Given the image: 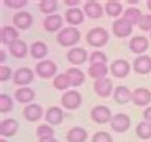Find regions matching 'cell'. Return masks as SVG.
<instances>
[{
    "mask_svg": "<svg viewBox=\"0 0 151 142\" xmlns=\"http://www.w3.org/2000/svg\"><path fill=\"white\" fill-rule=\"evenodd\" d=\"M0 142H7V141L5 139H3V138H1V139H0Z\"/></svg>",
    "mask_w": 151,
    "mask_h": 142,
    "instance_id": "obj_48",
    "label": "cell"
},
{
    "mask_svg": "<svg viewBox=\"0 0 151 142\" xmlns=\"http://www.w3.org/2000/svg\"><path fill=\"white\" fill-rule=\"evenodd\" d=\"M52 86H54L56 90H59V91L67 90L69 86H71L68 76L66 75L65 73H62V74L55 76L54 80H52Z\"/></svg>",
    "mask_w": 151,
    "mask_h": 142,
    "instance_id": "obj_30",
    "label": "cell"
},
{
    "mask_svg": "<svg viewBox=\"0 0 151 142\" xmlns=\"http://www.w3.org/2000/svg\"><path fill=\"white\" fill-rule=\"evenodd\" d=\"M106 14L110 17H118L123 11V5L119 1H107L105 4Z\"/></svg>",
    "mask_w": 151,
    "mask_h": 142,
    "instance_id": "obj_33",
    "label": "cell"
},
{
    "mask_svg": "<svg viewBox=\"0 0 151 142\" xmlns=\"http://www.w3.org/2000/svg\"><path fill=\"white\" fill-rule=\"evenodd\" d=\"M81 33L77 28L68 26L62 28L57 35V42L62 46H71L80 41Z\"/></svg>",
    "mask_w": 151,
    "mask_h": 142,
    "instance_id": "obj_1",
    "label": "cell"
},
{
    "mask_svg": "<svg viewBox=\"0 0 151 142\" xmlns=\"http://www.w3.org/2000/svg\"><path fill=\"white\" fill-rule=\"evenodd\" d=\"M19 33L16 28H13L11 25H5L1 30V43L2 44L11 45L15 42V41L19 40Z\"/></svg>",
    "mask_w": 151,
    "mask_h": 142,
    "instance_id": "obj_20",
    "label": "cell"
},
{
    "mask_svg": "<svg viewBox=\"0 0 151 142\" xmlns=\"http://www.w3.org/2000/svg\"><path fill=\"white\" fill-rule=\"evenodd\" d=\"M109 40V33L104 28L97 26L91 28L86 35V41L89 45L94 47H101L107 44Z\"/></svg>",
    "mask_w": 151,
    "mask_h": 142,
    "instance_id": "obj_2",
    "label": "cell"
},
{
    "mask_svg": "<svg viewBox=\"0 0 151 142\" xmlns=\"http://www.w3.org/2000/svg\"><path fill=\"white\" fill-rule=\"evenodd\" d=\"M149 47V41L144 36H134L129 42V50L133 54H143Z\"/></svg>",
    "mask_w": 151,
    "mask_h": 142,
    "instance_id": "obj_14",
    "label": "cell"
},
{
    "mask_svg": "<svg viewBox=\"0 0 151 142\" xmlns=\"http://www.w3.org/2000/svg\"><path fill=\"white\" fill-rule=\"evenodd\" d=\"M143 117L146 121L151 122V106H148L144 112H143Z\"/></svg>",
    "mask_w": 151,
    "mask_h": 142,
    "instance_id": "obj_42",
    "label": "cell"
},
{
    "mask_svg": "<svg viewBox=\"0 0 151 142\" xmlns=\"http://www.w3.org/2000/svg\"><path fill=\"white\" fill-rule=\"evenodd\" d=\"M39 9L44 14H52L58 9V1L56 0H42L39 2Z\"/></svg>",
    "mask_w": 151,
    "mask_h": 142,
    "instance_id": "obj_34",
    "label": "cell"
},
{
    "mask_svg": "<svg viewBox=\"0 0 151 142\" xmlns=\"http://www.w3.org/2000/svg\"><path fill=\"white\" fill-rule=\"evenodd\" d=\"M139 28L143 31H150L151 32V14H146L143 15L139 22Z\"/></svg>",
    "mask_w": 151,
    "mask_h": 142,
    "instance_id": "obj_39",
    "label": "cell"
},
{
    "mask_svg": "<svg viewBox=\"0 0 151 142\" xmlns=\"http://www.w3.org/2000/svg\"><path fill=\"white\" fill-rule=\"evenodd\" d=\"M4 4L6 5L9 9H19L24 7L27 4V1L26 0H4L3 1Z\"/></svg>",
    "mask_w": 151,
    "mask_h": 142,
    "instance_id": "obj_40",
    "label": "cell"
},
{
    "mask_svg": "<svg viewBox=\"0 0 151 142\" xmlns=\"http://www.w3.org/2000/svg\"><path fill=\"white\" fill-rule=\"evenodd\" d=\"M66 5H70V7H75V5H78L80 3V0H65L64 1Z\"/></svg>",
    "mask_w": 151,
    "mask_h": 142,
    "instance_id": "obj_43",
    "label": "cell"
},
{
    "mask_svg": "<svg viewBox=\"0 0 151 142\" xmlns=\"http://www.w3.org/2000/svg\"><path fill=\"white\" fill-rule=\"evenodd\" d=\"M132 24L128 22L125 18H119L112 23V33L118 38H125L131 35Z\"/></svg>",
    "mask_w": 151,
    "mask_h": 142,
    "instance_id": "obj_7",
    "label": "cell"
},
{
    "mask_svg": "<svg viewBox=\"0 0 151 142\" xmlns=\"http://www.w3.org/2000/svg\"><path fill=\"white\" fill-rule=\"evenodd\" d=\"M54 130L50 125H46V124H42L37 128V136L39 139L45 137H54Z\"/></svg>",
    "mask_w": 151,
    "mask_h": 142,
    "instance_id": "obj_37",
    "label": "cell"
},
{
    "mask_svg": "<svg viewBox=\"0 0 151 142\" xmlns=\"http://www.w3.org/2000/svg\"><path fill=\"white\" fill-rule=\"evenodd\" d=\"M38 142H58V141H57V139L55 137H45L39 139Z\"/></svg>",
    "mask_w": 151,
    "mask_h": 142,
    "instance_id": "obj_44",
    "label": "cell"
},
{
    "mask_svg": "<svg viewBox=\"0 0 151 142\" xmlns=\"http://www.w3.org/2000/svg\"><path fill=\"white\" fill-rule=\"evenodd\" d=\"M91 142H113V140L109 133L98 132L92 136Z\"/></svg>",
    "mask_w": 151,
    "mask_h": 142,
    "instance_id": "obj_38",
    "label": "cell"
},
{
    "mask_svg": "<svg viewBox=\"0 0 151 142\" xmlns=\"http://www.w3.org/2000/svg\"><path fill=\"white\" fill-rule=\"evenodd\" d=\"M93 90L98 96L102 98L108 97L112 92V81L109 78H101L94 81Z\"/></svg>",
    "mask_w": 151,
    "mask_h": 142,
    "instance_id": "obj_12",
    "label": "cell"
},
{
    "mask_svg": "<svg viewBox=\"0 0 151 142\" xmlns=\"http://www.w3.org/2000/svg\"><path fill=\"white\" fill-rule=\"evenodd\" d=\"M66 58L71 64L75 65H81L87 60V52L82 47H73L68 51Z\"/></svg>",
    "mask_w": 151,
    "mask_h": 142,
    "instance_id": "obj_15",
    "label": "cell"
},
{
    "mask_svg": "<svg viewBox=\"0 0 151 142\" xmlns=\"http://www.w3.org/2000/svg\"><path fill=\"white\" fill-rule=\"evenodd\" d=\"M110 72L116 78H125L130 73V64L125 59H116L110 64Z\"/></svg>",
    "mask_w": 151,
    "mask_h": 142,
    "instance_id": "obj_10",
    "label": "cell"
},
{
    "mask_svg": "<svg viewBox=\"0 0 151 142\" xmlns=\"http://www.w3.org/2000/svg\"><path fill=\"white\" fill-rule=\"evenodd\" d=\"M9 53L15 57V58H24L27 55V45L25 42H23L22 40H17L15 41L13 44H11L9 46Z\"/></svg>",
    "mask_w": 151,
    "mask_h": 142,
    "instance_id": "obj_27",
    "label": "cell"
},
{
    "mask_svg": "<svg viewBox=\"0 0 151 142\" xmlns=\"http://www.w3.org/2000/svg\"><path fill=\"white\" fill-rule=\"evenodd\" d=\"M0 54H1V59H0V62H3L4 61V56H5V53L3 50L0 51Z\"/></svg>",
    "mask_w": 151,
    "mask_h": 142,
    "instance_id": "obj_45",
    "label": "cell"
},
{
    "mask_svg": "<svg viewBox=\"0 0 151 142\" xmlns=\"http://www.w3.org/2000/svg\"><path fill=\"white\" fill-rule=\"evenodd\" d=\"M131 125L130 117L126 114H116L111 118L110 126L116 133H125Z\"/></svg>",
    "mask_w": 151,
    "mask_h": 142,
    "instance_id": "obj_6",
    "label": "cell"
},
{
    "mask_svg": "<svg viewBox=\"0 0 151 142\" xmlns=\"http://www.w3.org/2000/svg\"><path fill=\"white\" fill-rule=\"evenodd\" d=\"M65 74L68 76L71 86H80L81 84L84 83L85 75L81 70L76 69V67H70V69L66 70Z\"/></svg>",
    "mask_w": 151,
    "mask_h": 142,
    "instance_id": "obj_26",
    "label": "cell"
},
{
    "mask_svg": "<svg viewBox=\"0 0 151 142\" xmlns=\"http://www.w3.org/2000/svg\"><path fill=\"white\" fill-rule=\"evenodd\" d=\"M64 114L60 107L58 106H52L46 111L45 119L50 125H59L60 123L63 121Z\"/></svg>",
    "mask_w": 151,
    "mask_h": 142,
    "instance_id": "obj_22",
    "label": "cell"
},
{
    "mask_svg": "<svg viewBox=\"0 0 151 142\" xmlns=\"http://www.w3.org/2000/svg\"><path fill=\"white\" fill-rule=\"evenodd\" d=\"M108 66L106 64H90L88 67V74L91 78L96 79H101L105 78V76L108 73Z\"/></svg>",
    "mask_w": 151,
    "mask_h": 142,
    "instance_id": "obj_29",
    "label": "cell"
},
{
    "mask_svg": "<svg viewBox=\"0 0 151 142\" xmlns=\"http://www.w3.org/2000/svg\"><path fill=\"white\" fill-rule=\"evenodd\" d=\"M61 103L65 109L69 111L77 109L82 103V96L77 91H68L64 93L61 97Z\"/></svg>",
    "mask_w": 151,
    "mask_h": 142,
    "instance_id": "obj_3",
    "label": "cell"
},
{
    "mask_svg": "<svg viewBox=\"0 0 151 142\" xmlns=\"http://www.w3.org/2000/svg\"><path fill=\"white\" fill-rule=\"evenodd\" d=\"M43 28L45 31L54 33L59 31L63 25V19L60 15H48L43 20Z\"/></svg>",
    "mask_w": 151,
    "mask_h": 142,
    "instance_id": "obj_17",
    "label": "cell"
},
{
    "mask_svg": "<svg viewBox=\"0 0 151 142\" xmlns=\"http://www.w3.org/2000/svg\"><path fill=\"white\" fill-rule=\"evenodd\" d=\"M87 137V132L80 126H75L70 128L66 134L67 142H85Z\"/></svg>",
    "mask_w": 151,
    "mask_h": 142,
    "instance_id": "obj_24",
    "label": "cell"
},
{
    "mask_svg": "<svg viewBox=\"0 0 151 142\" xmlns=\"http://www.w3.org/2000/svg\"><path fill=\"white\" fill-rule=\"evenodd\" d=\"M14 106L12 98L5 94L0 95V112L1 113H7L11 112Z\"/></svg>",
    "mask_w": 151,
    "mask_h": 142,
    "instance_id": "obj_35",
    "label": "cell"
},
{
    "mask_svg": "<svg viewBox=\"0 0 151 142\" xmlns=\"http://www.w3.org/2000/svg\"><path fill=\"white\" fill-rule=\"evenodd\" d=\"M89 61L90 64H106L108 59H107V56L103 52L94 51L90 55Z\"/></svg>",
    "mask_w": 151,
    "mask_h": 142,
    "instance_id": "obj_36",
    "label": "cell"
},
{
    "mask_svg": "<svg viewBox=\"0 0 151 142\" xmlns=\"http://www.w3.org/2000/svg\"><path fill=\"white\" fill-rule=\"evenodd\" d=\"M150 38H151V32H150Z\"/></svg>",
    "mask_w": 151,
    "mask_h": 142,
    "instance_id": "obj_49",
    "label": "cell"
},
{
    "mask_svg": "<svg viewBox=\"0 0 151 142\" xmlns=\"http://www.w3.org/2000/svg\"><path fill=\"white\" fill-rule=\"evenodd\" d=\"M11 75H12V69L11 67L5 65L0 66V81L1 82L9 80L11 78Z\"/></svg>",
    "mask_w": 151,
    "mask_h": 142,
    "instance_id": "obj_41",
    "label": "cell"
},
{
    "mask_svg": "<svg viewBox=\"0 0 151 142\" xmlns=\"http://www.w3.org/2000/svg\"><path fill=\"white\" fill-rule=\"evenodd\" d=\"M84 13L90 19H99L103 15V7L97 1H87L84 4Z\"/></svg>",
    "mask_w": 151,
    "mask_h": 142,
    "instance_id": "obj_19",
    "label": "cell"
},
{
    "mask_svg": "<svg viewBox=\"0 0 151 142\" xmlns=\"http://www.w3.org/2000/svg\"><path fill=\"white\" fill-rule=\"evenodd\" d=\"M90 118L92 121L99 124L110 122L111 121V111L106 105H97L90 111Z\"/></svg>",
    "mask_w": 151,
    "mask_h": 142,
    "instance_id": "obj_4",
    "label": "cell"
},
{
    "mask_svg": "<svg viewBox=\"0 0 151 142\" xmlns=\"http://www.w3.org/2000/svg\"><path fill=\"white\" fill-rule=\"evenodd\" d=\"M33 79L34 73L28 67H20V69H18L15 72L14 77H13V81H14L15 84L22 86V88L29 84L33 81Z\"/></svg>",
    "mask_w": 151,
    "mask_h": 142,
    "instance_id": "obj_8",
    "label": "cell"
},
{
    "mask_svg": "<svg viewBox=\"0 0 151 142\" xmlns=\"http://www.w3.org/2000/svg\"><path fill=\"white\" fill-rule=\"evenodd\" d=\"M43 109L42 107L37 103H29L27 104L23 109V117L27 121L35 122V121L40 120L42 118Z\"/></svg>",
    "mask_w": 151,
    "mask_h": 142,
    "instance_id": "obj_16",
    "label": "cell"
},
{
    "mask_svg": "<svg viewBox=\"0 0 151 142\" xmlns=\"http://www.w3.org/2000/svg\"><path fill=\"white\" fill-rule=\"evenodd\" d=\"M128 3H134V4H137V3H139V1L137 0H134V1H127Z\"/></svg>",
    "mask_w": 151,
    "mask_h": 142,
    "instance_id": "obj_47",
    "label": "cell"
},
{
    "mask_svg": "<svg viewBox=\"0 0 151 142\" xmlns=\"http://www.w3.org/2000/svg\"><path fill=\"white\" fill-rule=\"evenodd\" d=\"M47 51H48L47 45L44 42H41V41L34 42L31 45V49H29V53H31L32 57L37 60L43 59L47 55Z\"/></svg>",
    "mask_w": 151,
    "mask_h": 142,
    "instance_id": "obj_28",
    "label": "cell"
},
{
    "mask_svg": "<svg viewBox=\"0 0 151 142\" xmlns=\"http://www.w3.org/2000/svg\"><path fill=\"white\" fill-rule=\"evenodd\" d=\"M131 101L137 106H146L151 102V92L146 88H135L132 92Z\"/></svg>",
    "mask_w": 151,
    "mask_h": 142,
    "instance_id": "obj_9",
    "label": "cell"
},
{
    "mask_svg": "<svg viewBox=\"0 0 151 142\" xmlns=\"http://www.w3.org/2000/svg\"><path fill=\"white\" fill-rule=\"evenodd\" d=\"M132 66L137 74L147 75L151 72V57L148 55L139 56L137 59H134Z\"/></svg>",
    "mask_w": 151,
    "mask_h": 142,
    "instance_id": "obj_13",
    "label": "cell"
},
{
    "mask_svg": "<svg viewBox=\"0 0 151 142\" xmlns=\"http://www.w3.org/2000/svg\"><path fill=\"white\" fill-rule=\"evenodd\" d=\"M135 134L141 139H150L151 138V122L142 121L135 128Z\"/></svg>",
    "mask_w": 151,
    "mask_h": 142,
    "instance_id": "obj_32",
    "label": "cell"
},
{
    "mask_svg": "<svg viewBox=\"0 0 151 142\" xmlns=\"http://www.w3.org/2000/svg\"><path fill=\"white\" fill-rule=\"evenodd\" d=\"M36 97L35 91L27 86L20 88L15 92V98L19 103H31Z\"/></svg>",
    "mask_w": 151,
    "mask_h": 142,
    "instance_id": "obj_23",
    "label": "cell"
},
{
    "mask_svg": "<svg viewBox=\"0 0 151 142\" xmlns=\"http://www.w3.org/2000/svg\"><path fill=\"white\" fill-rule=\"evenodd\" d=\"M142 16L143 15H142V12L139 9H137V7H128L124 12L123 18H125L132 25H135V24H139Z\"/></svg>",
    "mask_w": 151,
    "mask_h": 142,
    "instance_id": "obj_31",
    "label": "cell"
},
{
    "mask_svg": "<svg viewBox=\"0 0 151 142\" xmlns=\"http://www.w3.org/2000/svg\"><path fill=\"white\" fill-rule=\"evenodd\" d=\"M147 7H148V9L151 11V0H148V1H147Z\"/></svg>",
    "mask_w": 151,
    "mask_h": 142,
    "instance_id": "obj_46",
    "label": "cell"
},
{
    "mask_svg": "<svg viewBox=\"0 0 151 142\" xmlns=\"http://www.w3.org/2000/svg\"><path fill=\"white\" fill-rule=\"evenodd\" d=\"M19 123L12 118L5 119L0 123V136L2 137H13L17 133Z\"/></svg>",
    "mask_w": 151,
    "mask_h": 142,
    "instance_id": "obj_18",
    "label": "cell"
},
{
    "mask_svg": "<svg viewBox=\"0 0 151 142\" xmlns=\"http://www.w3.org/2000/svg\"><path fill=\"white\" fill-rule=\"evenodd\" d=\"M65 20L70 25H79L84 21V13L78 7H71L65 12Z\"/></svg>",
    "mask_w": 151,
    "mask_h": 142,
    "instance_id": "obj_21",
    "label": "cell"
},
{
    "mask_svg": "<svg viewBox=\"0 0 151 142\" xmlns=\"http://www.w3.org/2000/svg\"><path fill=\"white\" fill-rule=\"evenodd\" d=\"M36 73L41 78H52L57 73V64L52 60H42L36 64Z\"/></svg>",
    "mask_w": 151,
    "mask_h": 142,
    "instance_id": "obj_5",
    "label": "cell"
},
{
    "mask_svg": "<svg viewBox=\"0 0 151 142\" xmlns=\"http://www.w3.org/2000/svg\"><path fill=\"white\" fill-rule=\"evenodd\" d=\"M132 93L130 90L124 85H120L114 88L113 92V99L116 100V103L119 104H126L129 101H131Z\"/></svg>",
    "mask_w": 151,
    "mask_h": 142,
    "instance_id": "obj_25",
    "label": "cell"
},
{
    "mask_svg": "<svg viewBox=\"0 0 151 142\" xmlns=\"http://www.w3.org/2000/svg\"><path fill=\"white\" fill-rule=\"evenodd\" d=\"M13 24L20 30H27L33 24V16L26 11H19L13 16Z\"/></svg>",
    "mask_w": 151,
    "mask_h": 142,
    "instance_id": "obj_11",
    "label": "cell"
}]
</instances>
